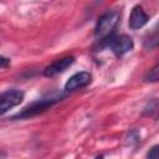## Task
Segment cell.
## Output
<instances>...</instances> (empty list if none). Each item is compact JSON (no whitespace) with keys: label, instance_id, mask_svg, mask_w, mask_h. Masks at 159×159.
I'll list each match as a JSON object with an SVG mask.
<instances>
[{"label":"cell","instance_id":"9","mask_svg":"<svg viewBox=\"0 0 159 159\" xmlns=\"http://www.w3.org/2000/svg\"><path fill=\"white\" fill-rule=\"evenodd\" d=\"M159 66L155 65L153 68H150L148 71V73L144 76V81L145 82H157L159 80Z\"/></svg>","mask_w":159,"mask_h":159},{"label":"cell","instance_id":"7","mask_svg":"<svg viewBox=\"0 0 159 159\" xmlns=\"http://www.w3.org/2000/svg\"><path fill=\"white\" fill-rule=\"evenodd\" d=\"M148 21H149V15L143 10V7L140 5H135L132 9L128 26L132 30H138V29H142Z\"/></svg>","mask_w":159,"mask_h":159},{"label":"cell","instance_id":"10","mask_svg":"<svg viewBox=\"0 0 159 159\" xmlns=\"http://www.w3.org/2000/svg\"><path fill=\"white\" fill-rule=\"evenodd\" d=\"M158 145H154L150 148V150L147 154V159H158Z\"/></svg>","mask_w":159,"mask_h":159},{"label":"cell","instance_id":"12","mask_svg":"<svg viewBox=\"0 0 159 159\" xmlns=\"http://www.w3.org/2000/svg\"><path fill=\"white\" fill-rule=\"evenodd\" d=\"M96 159H103V157H102V155H99V157H97Z\"/></svg>","mask_w":159,"mask_h":159},{"label":"cell","instance_id":"6","mask_svg":"<svg viewBox=\"0 0 159 159\" xmlns=\"http://www.w3.org/2000/svg\"><path fill=\"white\" fill-rule=\"evenodd\" d=\"M73 62H75V57L73 56H66V57L58 58V60L53 61L52 63H50L48 66L45 67L43 76H46V77H53V76H56V75L66 71Z\"/></svg>","mask_w":159,"mask_h":159},{"label":"cell","instance_id":"4","mask_svg":"<svg viewBox=\"0 0 159 159\" xmlns=\"http://www.w3.org/2000/svg\"><path fill=\"white\" fill-rule=\"evenodd\" d=\"M24 92L20 89H9L0 94V116L19 106L24 101Z\"/></svg>","mask_w":159,"mask_h":159},{"label":"cell","instance_id":"2","mask_svg":"<svg viewBox=\"0 0 159 159\" xmlns=\"http://www.w3.org/2000/svg\"><path fill=\"white\" fill-rule=\"evenodd\" d=\"M120 17V11L111 10L104 12L97 21L94 27V36L101 40H106L114 35V30Z\"/></svg>","mask_w":159,"mask_h":159},{"label":"cell","instance_id":"8","mask_svg":"<svg viewBox=\"0 0 159 159\" xmlns=\"http://www.w3.org/2000/svg\"><path fill=\"white\" fill-rule=\"evenodd\" d=\"M140 140V133L137 129H132L127 133L125 138H124V143L125 145H135Z\"/></svg>","mask_w":159,"mask_h":159},{"label":"cell","instance_id":"3","mask_svg":"<svg viewBox=\"0 0 159 159\" xmlns=\"http://www.w3.org/2000/svg\"><path fill=\"white\" fill-rule=\"evenodd\" d=\"M101 48L102 47H109L112 52L117 57H122L127 52H129L134 47V42L130 36L123 34V35H113L106 40H101Z\"/></svg>","mask_w":159,"mask_h":159},{"label":"cell","instance_id":"5","mask_svg":"<svg viewBox=\"0 0 159 159\" xmlns=\"http://www.w3.org/2000/svg\"><path fill=\"white\" fill-rule=\"evenodd\" d=\"M91 80H92V75L89 72H87V71L77 72L73 76H71L68 78V81L66 82L65 92H72V91H77L80 88H83L91 83Z\"/></svg>","mask_w":159,"mask_h":159},{"label":"cell","instance_id":"1","mask_svg":"<svg viewBox=\"0 0 159 159\" xmlns=\"http://www.w3.org/2000/svg\"><path fill=\"white\" fill-rule=\"evenodd\" d=\"M66 96H67V92H55V93L47 94L42 98H39V99L31 102L30 104H27L25 108H22L16 114H14L11 117V119H27V118L39 116V114L46 112L47 109H50L56 103L65 99Z\"/></svg>","mask_w":159,"mask_h":159},{"label":"cell","instance_id":"11","mask_svg":"<svg viewBox=\"0 0 159 159\" xmlns=\"http://www.w3.org/2000/svg\"><path fill=\"white\" fill-rule=\"evenodd\" d=\"M10 66V58L0 56V68H6Z\"/></svg>","mask_w":159,"mask_h":159}]
</instances>
